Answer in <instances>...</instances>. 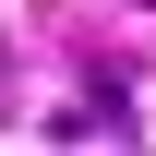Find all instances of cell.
Instances as JSON below:
<instances>
[]
</instances>
